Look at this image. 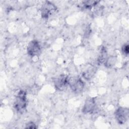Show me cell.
Masks as SVG:
<instances>
[{"label":"cell","instance_id":"cell-1","mask_svg":"<svg viewBox=\"0 0 129 129\" xmlns=\"http://www.w3.org/2000/svg\"><path fill=\"white\" fill-rule=\"evenodd\" d=\"M26 93L24 90H20L16 97L14 102V107L18 111L22 112L26 109Z\"/></svg>","mask_w":129,"mask_h":129},{"label":"cell","instance_id":"cell-2","mask_svg":"<svg viewBox=\"0 0 129 129\" xmlns=\"http://www.w3.org/2000/svg\"><path fill=\"white\" fill-rule=\"evenodd\" d=\"M57 9L56 7L49 1H45L41 6L40 12L41 17L43 18H48Z\"/></svg>","mask_w":129,"mask_h":129},{"label":"cell","instance_id":"cell-3","mask_svg":"<svg viewBox=\"0 0 129 129\" xmlns=\"http://www.w3.org/2000/svg\"><path fill=\"white\" fill-rule=\"evenodd\" d=\"M69 85L72 91L75 93L82 92L85 86L84 83L79 78H69Z\"/></svg>","mask_w":129,"mask_h":129},{"label":"cell","instance_id":"cell-4","mask_svg":"<svg viewBox=\"0 0 129 129\" xmlns=\"http://www.w3.org/2000/svg\"><path fill=\"white\" fill-rule=\"evenodd\" d=\"M129 116L128 109L122 107H118L115 112V117L119 124H124L128 119Z\"/></svg>","mask_w":129,"mask_h":129},{"label":"cell","instance_id":"cell-5","mask_svg":"<svg viewBox=\"0 0 129 129\" xmlns=\"http://www.w3.org/2000/svg\"><path fill=\"white\" fill-rule=\"evenodd\" d=\"M69 78L66 75H61L54 80L55 88L59 91L64 90L69 85Z\"/></svg>","mask_w":129,"mask_h":129},{"label":"cell","instance_id":"cell-6","mask_svg":"<svg viewBox=\"0 0 129 129\" xmlns=\"http://www.w3.org/2000/svg\"><path fill=\"white\" fill-rule=\"evenodd\" d=\"M41 50V47L39 43L36 40L30 41L27 47L28 54L31 56L37 55Z\"/></svg>","mask_w":129,"mask_h":129},{"label":"cell","instance_id":"cell-7","mask_svg":"<svg viewBox=\"0 0 129 129\" xmlns=\"http://www.w3.org/2000/svg\"><path fill=\"white\" fill-rule=\"evenodd\" d=\"M96 109V104L94 98H88L84 105L82 111L84 113H93Z\"/></svg>","mask_w":129,"mask_h":129},{"label":"cell","instance_id":"cell-8","mask_svg":"<svg viewBox=\"0 0 129 129\" xmlns=\"http://www.w3.org/2000/svg\"><path fill=\"white\" fill-rule=\"evenodd\" d=\"M116 60V57L114 56H110L106 58L104 62V66L107 68H112L115 65Z\"/></svg>","mask_w":129,"mask_h":129},{"label":"cell","instance_id":"cell-9","mask_svg":"<svg viewBox=\"0 0 129 129\" xmlns=\"http://www.w3.org/2000/svg\"><path fill=\"white\" fill-rule=\"evenodd\" d=\"M99 3V1H83L82 5L83 7L85 9H91Z\"/></svg>","mask_w":129,"mask_h":129},{"label":"cell","instance_id":"cell-10","mask_svg":"<svg viewBox=\"0 0 129 129\" xmlns=\"http://www.w3.org/2000/svg\"><path fill=\"white\" fill-rule=\"evenodd\" d=\"M107 58V52L106 49L104 47H102L98 58V63L99 64H100L104 62Z\"/></svg>","mask_w":129,"mask_h":129},{"label":"cell","instance_id":"cell-11","mask_svg":"<svg viewBox=\"0 0 129 129\" xmlns=\"http://www.w3.org/2000/svg\"><path fill=\"white\" fill-rule=\"evenodd\" d=\"M95 72V71L94 70V69L93 67H91L90 68H88L86 71H85L83 73V76L86 79L89 80L93 77Z\"/></svg>","mask_w":129,"mask_h":129},{"label":"cell","instance_id":"cell-12","mask_svg":"<svg viewBox=\"0 0 129 129\" xmlns=\"http://www.w3.org/2000/svg\"><path fill=\"white\" fill-rule=\"evenodd\" d=\"M121 51L123 54H124L125 55H127L129 52L128 44H124L121 48Z\"/></svg>","mask_w":129,"mask_h":129},{"label":"cell","instance_id":"cell-13","mask_svg":"<svg viewBox=\"0 0 129 129\" xmlns=\"http://www.w3.org/2000/svg\"><path fill=\"white\" fill-rule=\"evenodd\" d=\"M37 127L35 124L33 122H30L26 124V128H36Z\"/></svg>","mask_w":129,"mask_h":129}]
</instances>
